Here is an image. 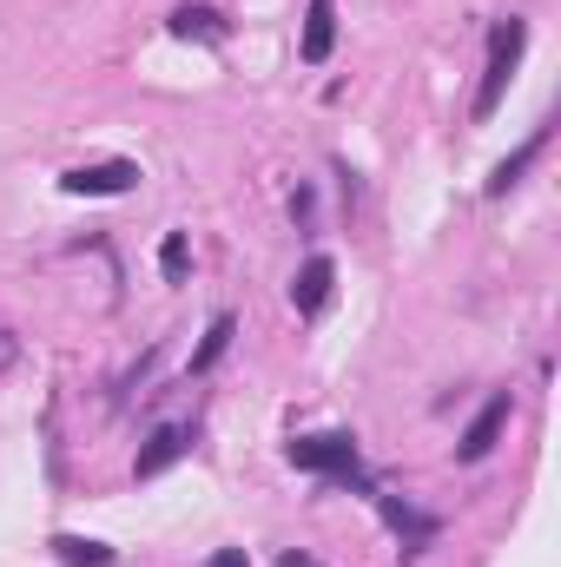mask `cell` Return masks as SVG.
<instances>
[{"mask_svg":"<svg viewBox=\"0 0 561 567\" xmlns=\"http://www.w3.org/2000/svg\"><path fill=\"white\" fill-rule=\"evenodd\" d=\"M522 47H529V20L509 13V20L489 27V73L476 86V120H496V106H502V93H509V80L522 66Z\"/></svg>","mask_w":561,"mask_h":567,"instance_id":"6da1fadb","label":"cell"},{"mask_svg":"<svg viewBox=\"0 0 561 567\" xmlns=\"http://www.w3.org/2000/svg\"><path fill=\"white\" fill-rule=\"evenodd\" d=\"M290 468L337 475V482H357V488H364V468H357V435H344V429H330V435H297V442H290Z\"/></svg>","mask_w":561,"mask_h":567,"instance_id":"7a4b0ae2","label":"cell"},{"mask_svg":"<svg viewBox=\"0 0 561 567\" xmlns=\"http://www.w3.org/2000/svg\"><path fill=\"white\" fill-rule=\"evenodd\" d=\"M133 185H140V165H133V158L80 165V172H67V178H60V192H73V198H120V192H133Z\"/></svg>","mask_w":561,"mask_h":567,"instance_id":"3957f363","label":"cell"},{"mask_svg":"<svg viewBox=\"0 0 561 567\" xmlns=\"http://www.w3.org/2000/svg\"><path fill=\"white\" fill-rule=\"evenodd\" d=\"M509 410H516V403H509V390H496V396H489V403L469 416L462 442H456V462H482V455L502 442V429H509Z\"/></svg>","mask_w":561,"mask_h":567,"instance_id":"277c9868","label":"cell"},{"mask_svg":"<svg viewBox=\"0 0 561 567\" xmlns=\"http://www.w3.org/2000/svg\"><path fill=\"white\" fill-rule=\"evenodd\" d=\"M185 449H192V429L165 423V429H159V435H152V442L140 449V462H133V475H140V482H152V475H165V468H172V462H178Z\"/></svg>","mask_w":561,"mask_h":567,"instance_id":"5b68a950","label":"cell"},{"mask_svg":"<svg viewBox=\"0 0 561 567\" xmlns=\"http://www.w3.org/2000/svg\"><path fill=\"white\" fill-rule=\"evenodd\" d=\"M330 278H337V265H330V258H304V271L290 278V303H297L304 317H317V310L330 303Z\"/></svg>","mask_w":561,"mask_h":567,"instance_id":"8992f818","label":"cell"},{"mask_svg":"<svg viewBox=\"0 0 561 567\" xmlns=\"http://www.w3.org/2000/svg\"><path fill=\"white\" fill-rule=\"evenodd\" d=\"M330 47H337V0H310V13H304V60L310 66H324L330 60Z\"/></svg>","mask_w":561,"mask_h":567,"instance_id":"52a82bcc","label":"cell"},{"mask_svg":"<svg viewBox=\"0 0 561 567\" xmlns=\"http://www.w3.org/2000/svg\"><path fill=\"white\" fill-rule=\"evenodd\" d=\"M542 145H549V126H542L536 140L522 145V152H509V158H502V165L489 172V198H502V192H516V185H522V172H529V165L542 158Z\"/></svg>","mask_w":561,"mask_h":567,"instance_id":"ba28073f","label":"cell"},{"mask_svg":"<svg viewBox=\"0 0 561 567\" xmlns=\"http://www.w3.org/2000/svg\"><path fill=\"white\" fill-rule=\"evenodd\" d=\"M53 561L60 567H113L120 555L106 542H86V535H53Z\"/></svg>","mask_w":561,"mask_h":567,"instance_id":"9c48e42d","label":"cell"},{"mask_svg":"<svg viewBox=\"0 0 561 567\" xmlns=\"http://www.w3.org/2000/svg\"><path fill=\"white\" fill-rule=\"evenodd\" d=\"M172 33L178 40H225V13L218 7H178L172 13Z\"/></svg>","mask_w":561,"mask_h":567,"instance_id":"30bf717a","label":"cell"},{"mask_svg":"<svg viewBox=\"0 0 561 567\" xmlns=\"http://www.w3.org/2000/svg\"><path fill=\"white\" fill-rule=\"evenodd\" d=\"M232 337H238V323H232V317H212V323H205V343L192 350V377H198V370H212V363L232 350Z\"/></svg>","mask_w":561,"mask_h":567,"instance_id":"8fae6325","label":"cell"},{"mask_svg":"<svg viewBox=\"0 0 561 567\" xmlns=\"http://www.w3.org/2000/svg\"><path fill=\"white\" fill-rule=\"evenodd\" d=\"M185 265H192L185 231H165V245H159V271H165V284H185Z\"/></svg>","mask_w":561,"mask_h":567,"instance_id":"7c38bea8","label":"cell"},{"mask_svg":"<svg viewBox=\"0 0 561 567\" xmlns=\"http://www.w3.org/2000/svg\"><path fill=\"white\" fill-rule=\"evenodd\" d=\"M205 567H252V561H245V548H218Z\"/></svg>","mask_w":561,"mask_h":567,"instance_id":"4fadbf2b","label":"cell"}]
</instances>
